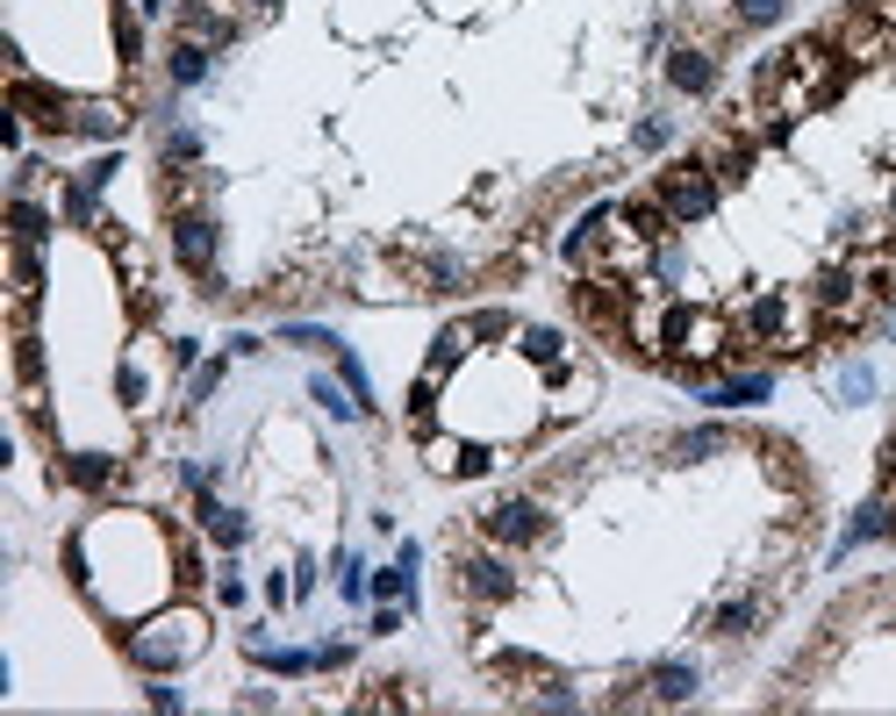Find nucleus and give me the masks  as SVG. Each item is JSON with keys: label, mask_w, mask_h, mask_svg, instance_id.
<instances>
[{"label": "nucleus", "mask_w": 896, "mask_h": 716, "mask_svg": "<svg viewBox=\"0 0 896 716\" xmlns=\"http://www.w3.org/2000/svg\"><path fill=\"white\" fill-rule=\"evenodd\" d=\"M460 588L474 602H509L516 595V573L503 567V559H488V552H466L460 559Z\"/></svg>", "instance_id": "obj_6"}, {"label": "nucleus", "mask_w": 896, "mask_h": 716, "mask_svg": "<svg viewBox=\"0 0 896 716\" xmlns=\"http://www.w3.org/2000/svg\"><path fill=\"white\" fill-rule=\"evenodd\" d=\"M660 201H667V216H674V222H703L710 208H718V179H710V165L703 158L674 165V173L660 179Z\"/></svg>", "instance_id": "obj_3"}, {"label": "nucleus", "mask_w": 896, "mask_h": 716, "mask_svg": "<svg viewBox=\"0 0 896 716\" xmlns=\"http://www.w3.org/2000/svg\"><path fill=\"white\" fill-rule=\"evenodd\" d=\"M202 80H208V43L179 37V51H173V86H202Z\"/></svg>", "instance_id": "obj_16"}, {"label": "nucleus", "mask_w": 896, "mask_h": 716, "mask_svg": "<svg viewBox=\"0 0 896 716\" xmlns=\"http://www.w3.org/2000/svg\"><path fill=\"white\" fill-rule=\"evenodd\" d=\"M431 466H437V474H488V445H460V437H437V445H431Z\"/></svg>", "instance_id": "obj_10"}, {"label": "nucleus", "mask_w": 896, "mask_h": 716, "mask_svg": "<svg viewBox=\"0 0 896 716\" xmlns=\"http://www.w3.org/2000/svg\"><path fill=\"white\" fill-rule=\"evenodd\" d=\"M667 80H674L681 94H710V86H718V65H710L703 51H674L667 58Z\"/></svg>", "instance_id": "obj_11"}, {"label": "nucleus", "mask_w": 896, "mask_h": 716, "mask_svg": "<svg viewBox=\"0 0 896 716\" xmlns=\"http://www.w3.org/2000/svg\"><path fill=\"white\" fill-rule=\"evenodd\" d=\"M115 51H123V58H136V51H144V37H136V22H115Z\"/></svg>", "instance_id": "obj_31"}, {"label": "nucleus", "mask_w": 896, "mask_h": 716, "mask_svg": "<svg viewBox=\"0 0 896 716\" xmlns=\"http://www.w3.org/2000/svg\"><path fill=\"white\" fill-rule=\"evenodd\" d=\"M14 108H22L29 122H43V129H72V115H80L58 86H43V80H14Z\"/></svg>", "instance_id": "obj_8"}, {"label": "nucleus", "mask_w": 896, "mask_h": 716, "mask_svg": "<svg viewBox=\"0 0 896 716\" xmlns=\"http://www.w3.org/2000/svg\"><path fill=\"white\" fill-rule=\"evenodd\" d=\"M559 330H524V359H538V365H559Z\"/></svg>", "instance_id": "obj_22"}, {"label": "nucleus", "mask_w": 896, "mask_h": 716, "mask_svg": "<svg viewBox=\"0 0 896 716\" xmlns=\"http://www.w3.org/2000/svg\"><path fill=\"white\" fill-rule=\"evenodd\" d=\"M761 623V602H724L718 609V637H746Z\"/></svg>", "instance_id": "obj_18"}, {"label": "nucleus", "mask_w": 896, "mask_h": 716, "mask_svg": "<svg viewBox=\"0 0 896 716\" xmlns=\"http://www.w3.org/2000/svg\"><path fill=\"white\" fill-rule=\"evenodd\" d=\"M316 402H323L330 408V416H344V423H352V416H367V408H359V402H344V394H352V387H338V380H316Z\"/></svg>", "instance_id": "obj_20"}, {"label": "nucleus", "mask_w": 896, "mask_h": 716, "mask_svg": "<svg viewBox=\"0 0 896 716\" xmlns=\"http://www.w3.org/2000/svg\"><path fill=\"white\" fill-rule=\"evenodd\" d=\"M481 538H495V544H538L545 538V509H538V501H495V509L481 516Z\"/></svg>", "instance_id": "obj_5"}, {"label": "nucleus", "mask_w": 896, "mask_h": 716, "mask_svg": "<svg viewBox=\"0 0 896 716\" xmlns=\"http://www.w3.org/2000/svg\"><path fill=\"white\" fill-rule=\"evenodd\" d=\"M631 144H639V151H660V144H667V122H639V129H631Z\"/></svg>", "instance_id": "obj_28"}, {"label": "nucleus", "mask_w": 896, "mask_h": 716, "mask_svg": "<svg viewBox=\"0 0 896 716\" xmlns=\"http://www.w3.org/2000/svg\"><path fill=\"white\" fill-rule=\"evenodd\" d=\"M72 129H86V136H115V129H123V108H80V115H72Z\"/></svg>", "instance_id": "obj_23"}, {"label": "nucleus", "mask_w": 896, "mask_h": 716, "mask_svg": "<svg viewBox=\"0 0 896 716\" xmlns=\"http://www.w3.org/2000/svg\"><path fill=\"white\" fill-rule=\"evenodd\" d=\"M768 387H774L768 373H739V380H724L710 402H718V408H746V402H768Z\"/></svg>", "instance_id": "obj_13"}, {"label": "nucleus", "mask_w": 896, "mask_h": 716, "mask_svg": "<svg viewBox=\"0 0 896 716\" xmlns=\"http://www.w3.org/2000/svg\"><path fill=\"white\" fill-rule=\"evenodd\" d=\"M746 338L753 344H782V352H796L803 344V330H796V309H789V294H761V301H746Z\"/></svg>", "instance_id": "obj_4"}, {"label": "nucleus", "mask_w": 896, "mask_h": 716, "mask_svg": "<svg viewBox=\"0 0 896 716\" xmlns=\"http://www.w3.org/2000/svg\"><path fill=\"white\" fill-rule=\"evenodd\" d=\"M202 530H208L216 544H245V516L223 509V501H208V495H202Z\"/></svg>", "instance_id": "obj_14"}, {"label": "nucleus", "mask_w": 896, "mask_h": 716, "mask_svg": "<svg viewBox=\"0 0 896 716\" xmlns=\"http://www.w3.org/2000/svg\"><path fill=\"white\" fill-rule=\"evenodd\" d=\"M187 158H202V136H194V129H173V136H165V165H187Z\"/></svg>", "instance_id": "obj_25"}, {"label": "nucleus", "mask_w": 896, "mask_h": 716, "mask_svg": "<svg viewBox=\"0 0 896 716\" xmlns=\"http://www.w3.org/2000/svg\"><path fill=\"white\" fill-rule=\"evenodd\" d=\"M8 222H14V243H29V251H43V237H51V216H43L37 201H14V208H8Z\"/></svg>", "instance_id": "obj_15"}, {"label": "nucleus", "mask_w": 896, "mask_h": 716, "mask_svg": "<svg viewBox=\"0 0 896 716\" xmlns=\"http://www.w3.org/2000/svg\"><path fill=\"white\" fill-rule=\"evenodd\" d=\"M115 173H123V165H115V158H101V165H86V173H80V179H86V187H94V194H101V187H109V179H115Z\"/></svg>", "instance_id": "obj_30"}, {"label": "nucleus", "mask_w": 896, "mask_h": 716, "mask_svg": "<svg viewBox=\"0 0 896 716\" xmlns=\"http://www.w3.org/2000/svg\"><path fill=\"white\" fill-rule=\"evenodd\" d=\"M338 373H344V387H352V402H359V408H373V380H367V365L344 352V344H338Z\"/></svg>", "instance_id": "obj_19"}, {"label": "nucleus", "mask_w": 896, "mask_h": 716, "mask_svg": "<svg viewBox=\"0 0 896 716\" xmlns=\"http://www.w3.org/2000/svg\"><path fill=\"white\" fill-rule=\"evenodd\" d=\"M646 688H652V703H689V695H696V666L667 660V666H652V674H646Z\"/></svg>", "instance_id": "obj_12"}, {"label": "nucleus", "mask_w": 896, "mask_h": 716, "mask_svg": "<svg viewBox=\"0 0 896 716\" xmlns=\"http://www.w3.org/2000/svg\"><path fill=\"white\" fill-rule=\"evenodd\" d=\"M782 8H789V0H739V22L768 29V22H782Z\"/></svg>", "instance_id": "obj_24"}, {"label": "nucleus", "mask_w": 896, "mask_h": 716, "mask_svg": "<svg viewBox=\"0 0 896 716\" xmlns=\"http://www.w3.org/2000/svg\"><path fill=\"white\" fill-rule=\"evenodd\" d=\"M14 365H22V380H37V373H43V344L29 338V330L14 338Z\"/></svg>", "instance_id": "obj_26"}, {"label": "nucleus", "mask_w": 896, "mask_h": 716, "mask_svg": "<svg viewBox=\"0 0 896 716\" xmlns=\"http://www.w3.org/2000/svg\"><path fill=\"white\" fill-rule=\"evenodd\" d=\"M660 344L674 352L681 365H710L724 352V323L710 309H667V323H660Z\"/></svg>", "instance_id": "obj_2"}, {"label": "nucleus", "mask_w": 896, "mask_h": 716, "mask_svg": "<svg viewBox=\"0 0 896 716\" xmlns=\"http://www.w3.org/2000/svg\"><path fill=\"white\" fill-rule=\"evenodd\" d=\"M251 8H280V0H251Z\"/></svg>", "instance_id": "obj_32"}, {"label": "nucleus", "mask_w": 896, "mask_h": 716, "mask_svg": "<svg viewBox=\"0 0 896 716\" xmlns=\"http://www.w3.org/2000/svg\"><path fill=\"white\" fill-rule=\"evenodd\" d=\"M65 216H72V222H94V187H86V179L65 194Z\"/></svg>", "instance_id": "obj_27"}, {"label": "nucleus", "mask_w": 896, "mask_h": 716, "mask_svg": "<svg viewBox=\"0 0 896 716\" xmlns=\"http://www.w3.org/2000/svg\"><path fill=\"white\" fill-rule=\"evenodd\" d=\"M65 474L80 487H109L115 480V459H101V452H80V459H65Z\"/></svg>", "instance_id": "obj_17"}, {"label": "nucleus", "mask_w": 896, "mask_h": 716, "mask_svg": "<svg viewBox=\"0 0 896 716\" xmlns=\"http://www.w3.org/2000/svg\"><path fill=\"white\" fill-rule=\"evenodd\" d=\"M280 344H301V352H338V338H330V330H316V323H287Z\"/></svg>", "instance_id": "obj_21"}, {"label": "nucleus", "mask_w": 896, "mask_h": 716, "mask_svg": "<svg viewBox=\"0 0 896 716\" xmlns=\"http://www.w3.org/2000/svg\"><path fill=\"white\" fill-rule=\"evenodd\" d=\"M173 251H179V266L208 272L216 266V222L208 216H173Z\"/></svg>", "instance_id": "obj_9"}, {"label": "nucleus", "mask_w": 896, "mask_h": 716, "mask_svg": "<svg viewBox=\"0 0 896 716\" xmlns=\"http://www.w3.org/2000/svg\"><path fill=\"white\" fill-rule=\"evenodd\" d=\"M216 387H223V365H202V373H194V402H208Z\"/></svg>", "instance_id": "obj_29"}, {"label": "nucleus", "mask_w": 896, "mask_h": 716, "mask_svg": "<svg viewBox=\"0 0 896 716\" xmlns=\"http://www.w3.org/2000/svg\"><path fill=\"white\" fill-rule=\"evenodd\" d=\"M202 645H208V623L194 616V609H158V616H144L130 631V660L144 666V674H173V666H187Z\"/></svg>", "instance_id": "obj_1"}, {"label": "nucleus", "mask_w": 896, "mask_h": 716, "mask_svg": "<svg viewBox=\"0 0 896 716\" xmlns=\"http://www.w3.org/2000/svg\"><path fill=\"white\" fill-rule=\"evenodd\" d=\"M811 309L817 315H840V323H854V309H861V280L846 266H825L811 280Z\"/></svg>", "instance_id": "obj_7"}]
</instances>
